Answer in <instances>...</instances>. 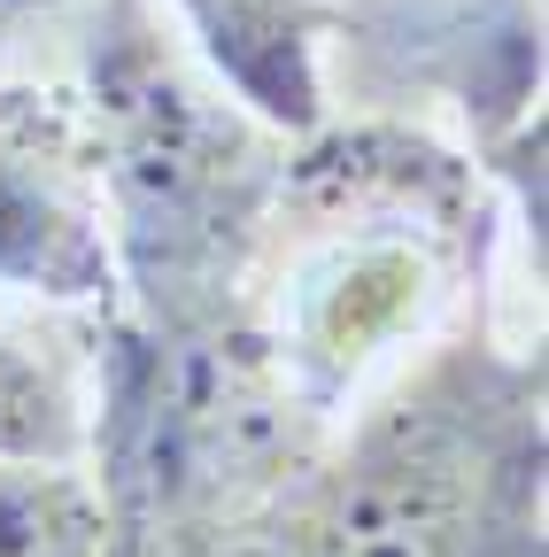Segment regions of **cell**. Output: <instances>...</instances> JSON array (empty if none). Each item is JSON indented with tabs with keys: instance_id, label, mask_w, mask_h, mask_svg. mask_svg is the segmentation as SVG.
<instances>
[{
	"instance_id": "obj_1",
	"label": "cell",
	"mask_w": 549,
	"mask_h": 557,
	"mask_svg": "<svg viewBox=\"0 0 549 557\" xmlns=\"http://www.w3.org/2000/svg\"><path fill=\"white\" fill-rule=\"evenodd\" d=\"M233 557H541V364L441 348L333 457L271 487Z\"/></svg>"
},
{
	"instance_id": "obj_4",
	"label": "cell",
	"mask_w": 549,
	"mask_h": 557,
	"mask_svg": "<svg viewBox=\"0 0 549 557\" xmlns=\"http://www.w3.org/2000/svg\"><path fill=\"white\" fill-rule=\"evenodd\" d=\"M217 70L279 124L317 116V9L310 0H178Z\"/></svg>"
},
{
	"instance_id": "obj_6",
	"label": "cell",
	"mask_w": 549,
	"mask_h": 557,
	"mask_svg": "<svg viewBox=\"0 0 549 557\" xmlns=\"http://www.w3.org/2000/svg\"><path fill=\"white\" fill-rule=\"evenodd\" d=\"M78 449V418L62 387L0 348V465H62Z\"/></svg>"
},
{
	"instance_id": "obj_2",
	"label": "cell",
	"mask_w": 549,
	"mask_h": 557,
	"mask_svg": "<svg viewBox=\"0 0 549 557\" xmlns=\"http://www.w3.org/2000/svg\"><path fill=\"white\" fill-rule=\"evenodd\" d=\"M93 86H101V163L140 278L171 325H194L210 310L201 295L225 287L240 263V225L263 194V156L233 116H217L155 54L140 0H116Z\"/></svg>"
},
{
	"instance_id": "obj_7",
	"label": "cell",
	"mask_w": 549,
	"mask_h": 557,
	"mask_svg": "<svg viewBox=\"0 0 549 557\" xmlns=\"http://www.w3.org/2000/svg\"><path fill=\"white\" fill-rule=\"evenodd\" d=\"M24 9H39V0H0V32H9V24H16Z\"/></svg>"
},
{
	"instance_id": "obj_5",
	"label": "cell",
	"mask_w": 549,
	"mask_h": 557,
	"mask_svg": "<svg viewBox=\"0 0 549 557\" xmlns=\"http://www.w3.org/2000/svg\"><path fill=\"white\" fill-rule=\"evenodd\" d=\"M109 511L54 465H0V557H109Z\"/></svg>"
},
{
	"instance_id": "obj_3",
	"label": "cell",
	"mask_w": 549,
	"mask_h": 557,
	"mask_svg": "<svg viewBox=\"0 0 549 557\" xmlns=\"http://www.w3.org/2000/svg\"><path fill=\"white\" fill-rule=\"evenodd\" d=\"M0 278L39 295L109 287V248L78 178V148L39 101L0 109Z\"/></svg>"
}]
</instances>
